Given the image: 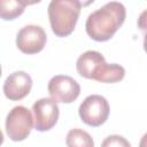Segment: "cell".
<instances>
[{
	"mask_svg": "<svg viewBox=\"0 0 147 147\" xmlns=\"http://www.w3.org/2000/svg\"><path fill=\"white\" fill-rule=\"evenodd\" d=\"M32 87V79L24 71H15L10 74L3 84V93L7 99L18 101L25 98Z\"/></svg>",
	"mask_w": 147,
	"mask_h": 147,
	"instance_id": "9",
	"label": "cell"
},
{
	"mask_svg": "<svg viewBox=\"0 0 147 147\" xmlns=\"http://www.w3.org/2000/svg\"><path fill=\"white\" fill-rule=\"evenodd\" d=\"M33 118L31 111L24 106L14 107L6 118V132L13 141H22L31 132Z\"/></svg>",
	"mask_w": 147,
	"mask_h": 147,
	"instance_id": "5",
	"label": "cell"
},
{
	"mask_svg": "<svg viewBox=\"0 0 147 147\" xmlns=\"http://www.w3.org/2000/svg\"><path fill=\"white\" fill-rule=\"evenodd\" d=\"M47 36L39 25H26L16 36V46L24 54H36L44 49Z\"/></svg>",
	"mask_w": 147,
	"mask_h": 147,
	"instance_id": "7",
	"label": "cell"
},
{
	"mask_svg": "<svg viewBox=\"0 0 147 147\" xmlns=\"http://www.w3.org/2000/svg\"><path fill=\"white\" fill-rule=\"evenodd\" d=\"M48 93L51 99L55 102H63V103H71L74 102L80 93L79 84L69 76L57 75L54 76L48 83Z\"/></svg>",
	"mask_w": 147,
	"mask_h": 147,
	"instance_id": "6",
	"label": "cell"
},
{
	"mask_svg": "<svg viewBox=\"0 0 147 147\" xmlns=\"http://www.w3.org/2000/svg\"><path fill=\"white\" fill-rule=\"evenodd\" d=\"M82 2L77 0H52L48 5V17L52 31L57 37L72 33L80 14Z\"/></svg>",
	"mask_w": 147,
	"mask_h": 147,
	"instance_id": "2",
	"label": "cell"
},
{
	"mask_svg": "<svg viewBox=\"0 0 147 147\" xmlns=\"http://www.w3.org/2000/svg\"><path fill=\"white\" fill-rule=\"evenodd\" d=\"M34 116V129L40 132L51 130L59 119V106L51 98L37 100L32 106Z\"/></svg>",
	"mask_w": 147,
	"mask_h": 147,
	"instance_id": "8",
	"label": "cell"
},
{
	"mask_svg": "<svg viewBox=\"0 0 147 147\" xmlns=\"http://www.w3.org/2000/svg\"><path fill=\"white\" fill-rule=\"evenodd\" d=\"M125 16V7L121 2L110 1L88 15L86 32L95 41H107L122 26Z\"/></svg>",
	"mask_w": 147,
	"mask_h": 147,
	"instance_id": "1",
	"label": "cell"
},
{
	"mask_svg": "<svg viewBox=\"0 0 147 147\" xmlns=\"http://www.w3.org/2000/svg\"><path fill=\"white\" fill-rule=\"evenodd\" d=\"M67 147H94V141L90 133L82 129H72L65 138Z\"/></svg>",
	"mask_w": 147,
	"mask_h": 147,
	"instance_id": "11",
	"label": "cell"
},
{
	"mask_svg": "<svg viewBox=\"0 0 147 147\" xmlns=\"http://www.w3.org/2000/svg\"><path fill=\"white\" fill-rule=\"evenodd\" d=\"M2 142H3V133H2V131L0 130V146L2 145Z\"/></svg>",
	"mask_w": 147,
	"mask_h": 147,
	"instance_id": "13",
	"label": "cell"
},
{
	"mask_svg": "<svg viewBox=\"0 0 147 147\" xmlns=\"http://www.w3.org/2000/svg\"><path fill=\"white\" fill-rule=\"evenodd\" d=\"M79 117L80 119L90 126L102 125L109 116V103L102 95L92 94L84 99L79 106Z\"/></svg>",
	"mask_w": 147,
	"mask_h": 147,
	"instance_id": "4",
	"label": "cell"
},
{
	"mask_svg": "<svg viewBox=\"0 0 147 147\" xmlns=\"http://www.w3.org/2000/svg\"><path fill=\"white\" fill-rule=\"evenodd\" d=\"M77 72L87 79L105 83L109 72L110 64L106 63L103 55L96 51H87L83 53L76 63Z\"/></svg>",
	"mask_w": 147,
	"mask_h": 147,
	"instance_id": "3",
	"label": "cell"
},
{
	"mask_svg": "<svg viewBox=\"0 0 147 147\" xmlns=\"http://www.w3.org/2000/svg\"><path fill=\"white\" fill-rule=\"evenodd\" d=\"M101 147H131V145L124 137L113 134V136L107 137L102 141Z\"/></svg>",
	"mask_w": 147,
	"mask_h": 147,
	"instance_id": "12",
	"label": "cell"
},
{
	"mask_svg": "<svg viewBox=\"0 0 147 147\" xmlns=\"http://www.w3.org/2000/svg\"><path fill=\"white\" fill-rule=\"evenodd\" d=\"M28 6L25 1L17 0H0V18L5 21H11L21 16Z\"/></svg>",
	"mask_w": 147,
	"mask_h": 147,
	"instance_id": "10",
	"label": "cell"
},
{
	"mask_svg": "<svg viewBox=\"0 0 147 147\" xmlns=\"http://www.w3.org/2000/svg\"><path fill=\"white\" fill-rule=\"evenodd\" d=\"M0 77H1V65H0Z\"/></svg>",
	"mask_w": 147,
	"mask_h": 147,
	"instance_id": "14",
	"label": "cell"
}]
</instances>
